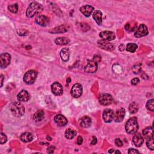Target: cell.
<instances>
[{
  "label": "cell",
  "mask_w": 154,
  "mask_h": 154,
  "mask_svg": "<svg viewBox=\"0 0 154 154\" xmlns=\"http://www.w3.org/2000/svg\"><path fill=\"white\" fill-rule=\"evenodd\" d=\"M10 110L13 115L17 117L23 116L25 112V107L19 102H15L11 104L10 105Z\"/></svg>",
  "instance_id": "1"
},
{
  "label": "cell",
  "mask_w": 154,
  "mask_h": 154,
  "mask_svg": "<svg viewBox=\"0 0 154 154\" xmlns=\"http://www.w3.org/2000/svg\"><path fill=\"white\" fill-rule=\"evenodd\" d=\"M83 142V138H82V137L81 136H78V138H77V141H76V143L78 145H81Z\"/></svg>",
  "instance_id": "37"
},
{
  "label": "cell",
  "mask_w": 154,
  "mask_h": 154,
  "mask_svg": "<svg viewBox=\"0 0 154 154\" xmlns=\"http://www.w3.org/2000/svg\"><path fill=\"white\" fill-rule=\"evenodd\" d=\"M113 149H112V150H109V153H112V152H113Z\"/></svg>",
  "instance_id": "42"
},
{
  "label": "cell",
  "mask_w": 154,
  "mask_h": 154,
  "mask_svg": "<svg viewBox=\"0 0 154 154\" xmlns=\"http://www.w3.org/2000/svg\"><path fill=\"white\" fill-rule=\"evenodd\" d=\"M138 129L137 119L136 117H133L130 119L125 124V130L128 134H135Z\"/></svg>",
  "instance_id": "3"
},
{
  "label": "cell",
  "mask_w": 154,
  "mask_h": 154,
  "mask_svg": "<svg viewBox=\"0 0 154 154\" xmlns=\"http://www.w3.org/2000/svg\"><path fill=\"white\" fill-rule=\"evenodd\" d=\"M45 113L43 110L37 111L33 116V119L36 122H40L44 119Z\"/></svg>",
  "instance_id": "26"
},
{
  "label": "cell",
  "mask_w": 154,
  "mask_h": 154,
  "mask_svg": "<svg viewBox=\"0 0 154 154\" xmlns=\"http://www.w3.org/2000/svg\"><path fill=\"white\" fill-rule=\"evenodd\" d=\"M60 55L62 60H63L64 61H68L69 59V56H70V52L69 49L68 48L62 49L60 53Z\"/></svg>",
  "instance_id": "23"
},
{
  "label": "cell",
  "mask_w": 154,
  "mask_h": 154,
  "mask_svg": "<svg viewBox=\"0 0 154 154\" xmlns=\"http://www.w3.org/2000/svg\"><path fill=\"white\" fill-rule=\"evenodd\" d=\"M1 87L3 86V81H4V76L3 75H1Z\"/></svg>",
  "instance_id": "41"
},
{
  "label": "cell",
  "mask_w": 154,
  "mask_h": 154,
  "mask_svg": "<svg viewBox=\"0 0 154 154\" xmlns=\"http://www.w3.org/2000/svg\"><path fill=\"white\" fill-rule=\"evenodd\" d=\"M131 84L132 85L135 86V85H137L138 83L140 82V80H139V78H133L131 80Z\"/></svg>",
  "instance_id": "35"
},
{
  "label": "cell",
  "mask_w": 154,
  "mask_h": 154,
  "mask_svg": "<svg viewBox=\"0 0 154 154\" xmlns=\"http://www.w3.org/2000/svg\"><path fill=\"white\" fill-rule=\"evenodd\" d=\"M54 147H53V146H51V147H50V148H48L47 149H48V152H49V153H53V152H54Z\"/></svg>",
  "instance_id": "40"
},
{
  "label": "cell",
  "mask_w": 154,
  "mask_h": 154,
  "mask_svg": "<svg viewBox=\"0 0 154 154\" xmlns=\"http://www.w3.org/2000/svg\"><path fill=\"white\" fill-rule=\"evenodd\" d=\"M103 119L106 123H110L114 118V112L112 109H107L103 112Z\"/></svg>",
  "instance_id": "11"
},
{
  "label": "cell",
  "mask_w": 154,
  "mask_h": 154,
  "mask_svg": "<svg viewBox=\"0 0 154 154\" xmlns=\"http://www.w3.org/2000/svg\"><path fill=\"white\" fill-rule=\"evenodd\" d=\"M143 135L146 139L153 137V130L152 127H147L143 131Z\"/></svg>",
  "instance_id": "24"
},
{
  "label": "cell",
  "mask_w": 154,
  "mask_h": 154,
  "mask_svg": "<svg viewBox=\"0 0 154 154\" xmlns=\"http://www.w3.org/2000/svg\"><path fill=\"white\" fill-rule=\"evenodd\" d=\"M153 138H149V139H148L147 140V142H146V145L148 146V148L152 150H153L154 149V143H153Z\"/></svg>",
  "instance_id": "32"
},
{
  "label": "cell",
  "mask_w": 154,
  "mask_h": 154,
  "mask_svg": "<svg viewBox=\"0 0 154 154\" xmlns=\"http://www.w3.org/2000/svg\"><path fill=\"white\" fill-rule=\"evenodd\" d=\"M113 97L111 95L108 94H101L99 97V102L101 105H109L113 102Z\"/></svg>",
  "instance_id": "6"
},
{
  "label": "cell",
  "mask_w": 154,
  "mask_h": 154,
  "mask_svg": "<svg viewBox=\"0 0 154 154\" xmlns=\"http://www.w3.org/2000/svg\"><path fill=\"white\" fill-rule=\"evenodd\" d=\"M100 37L103 40L105 41H112L116 38V35L114 33L110 31H104V32H101L99 34Z\"/></svg>",
  "instance_id": "10"
},
{
  "label": "cell",
  "mask_w": 154,
  "mask_h": 154,
  "mask_svg": "<svg viewBox=\"0 0 154 154\" xmlns=\"http://www.w3.org/2000/svg\"><path fill=\"white\" fill-rule=\"evenodd\" d=\"M11 56L8 53H3L0 56V66L1 68H7L10 63Z\"/></svg>",
  "instance_id": "5"
},
{
  "label": "cell",
  "mask_w": 154,
  "mask_h": 154,
  "mask_svg": "<svg viewBox=\"0 0 154 154\" xmlns=\"http://www.w3.org/2000/svg\"><path fill=\"white\" fill-rule=\"evenodd\" d=\"M55 42L57 45H65L69 43V40L66 37H57V39H55Z\"/></svg>",
  "instance_id": "27"
},
{
  "label": "cell",
  "mask_w": 154,
  "mask_h": 154,
  "mask_svg": "<svg viewBox=\"0 0 154 154\" xmlns=\"http://www.w3.org/2000/svg\"><path fill=\"white\" fill-rule=\"evenodd\" d=\"M148 35V27L145 24H141L136 30L134 36L137 38H140L145 36Z\"/></svg>",
  "instance_id": "9"
},
{
  "label": "cell",
  "mask_w": 154,
  "mask_h": 154,
  "mask_svg": "<svg viewBox=\"0 0 154 154\" xmlns=\"http://www.w3.org/2000/svg\"><path fill=\"white\" fill-rule=\"evenodd\" d=\"M115 153H120V151H118V150H116V151L115 152Z\"/></svg>",
  "instance_id": "43"
},
{
  "label": "cell",
  "mask_w": 154,
  "mask_h": 154,
  "mask_svg": "<svg viewBox=\"0 0 154 154\" xmlns=\"http://www.w3.org/2000/svg\"><path fill=\"white\" fill-rule=\"evenodd\" d=\"M93 18L96 22L99 25H101L102 24V13L99 10L95 11L93 14Z\"/></svg>",
  "instance_id": "22"
},
{
  "label": "cell",
  "mask_w": 154,
  "mask_h": 154,
  "mask_svg": "<svg viewBox=\"0 0 154 154\" xmlns=\"http://www.w3.org/2000/svg\"><path fill=\"white\" fill-rule=\"evenodd\" d=\"M137 48H138V47L136 44L133 43H130L127 45V47H126V50L128 52L134 53L137 50Z\"/></svg>",
  "instance_id": "28"
},
{
  "label": "cell",
  "mask_w": 154,
  "mask_h": 154,
  "mask_svg": "<svg viewBox=\"0 0 154 154\" xmlns=\"http://www.w3.org/2000/svg\"><path fill=\"white\" fill-rule=\"evenodd\" d=\"M83 93V87L80 84H75L71 89V95L73 98H78L80 97Z\"/></svg>",
  "instance_id": "7"
},
{
  "label": "cell",
  "mask_w": 154,
  "mask_h": 154,
  "mask_svg": "<svg viewBox=\"0 0 154 154\" xmlns=\"http://www.w3.org/2000/svg\"><path fill=\"white\" fill-rule=\"evenodd\" d=\"M76 134V131L71 128L68 129L65 131V137L67 138V139H69V140H71V139H72V138H73L75 137Z\"/></svg>",
  "instance_id": "25"
},
{
  "label": "cell",
  "mask_w": 154,
  "mask_h": 154,
  "mask_svg": "<svg viewBox=\"0 0 154 154\" xmlns=\"http://www.w3.org/2000/svg\"><path fill=\"white\" fill-rule=\"evenodd\" d=\"M153 99H150L149 100L146 105V107L147 108V109L150 112H153L154 111V105H153Z\"/></svg>",
  "instance_id": "30"
},
{
  "label": "cell",
  "mask_w": 154,
  "mask_h": 154,
  "mask_svg": "<svg viewBox=\"0 0 154 154\" xmlns=\"http://www.w3.org/2000/svg\"><path fill=\"white\" fill-rule=\"evenodd\" d=\"M80 124L82 127L84 128H89L91 124V119L89 116H85L80 120Z\"/></svg>",
  "instance_id": "19"
},
{
  "label": "cell",
  "mask_w": 154,
  "mask_h": 154,
  "mask_svg": "<svg viewBox=\"0 0 154 154\" xmlns=\"http://www.w3.org/2000/svg\"><path fill=\"white\" fill-rule=\"evenodd\" d=\"M54 121L59 127H65L68 124L67 119L62 114H57L54 117Z\"/></svg>",
  "instance_id": "14"
},
{
  "label": "cell",
  "mask_w": 154,
  "mask_h": 154,
  "mask_svg": "<svg viewBox=\"0 0 154 154\" xmlns=\"http://www.w3.org/2000/svg\"><path fill=\"white\" fill-rule=\"evenodd\" d=\"M35 21L38 25L42 27L47 26L50 22L49 18L45 16V15H42V14L38 15V16L36 17Z\"/></svg>",
  "instance_id": "13"
},
{
  "label": "cell",
  "mask_w": 154,
  "mask_h": 154,
  "mask_svg": "<svg viewBox=\"0 0 154 154\" xmlns=\"http://www.w3.org/2000/svg\"><path fill=\"white\" fill-rule=\"evenodd\" d=\"M98 70L97 62L94 60H89L85 66V71L87 73H95Z\"/></svg>",
  "instance_id": "8"
},
{
  "label": "cell",
  "mask_w": 154,
  "mask_h": 154,
  "mask_svg": "<svg viewBox=\"0 0 154 154\" xmlns=\"http://www.w3.org/2000/svg\"><path fill=\"white\" fill-rule=\"evenodd\" d=\"M98 45L101 48H102L104 50L111 51L114 49L113 45L112 43H109L108 41H105V40H99V41H98Z\"/></svg>",
  "instance_id": "18"
},
{
  "label": "cell",
  "mask_w": 154,
  "mask_h": 154,
  "mask_svg": "<svg viewBox=\"0 0 154 154\" xmlns=\"http://www.w3.org/2000/svg\"><path fill=\"white\" fill-rule=\"evenodd\" d=\"M7 137L6 135L3 134V132H1V140H0V143H1V145L6 143L7 142Z\"/></svg>",
  "instance_id": "34"
},
{
  "label": "cell",
  "mask_w": 154,
  "mask_h": 154,
  "mask_svg": "<svg viewBox=\"0 0 154 154\" xmlns=\"http://www.w3.org/2000/svg\"><path fill=\"white\" fill-rule=\"evenodd\" d=\"M115 143L118 147H120L123 145L122 142L119 139V138H116V139L115 140Z\"/></svg>",
  "instance_id": "36"
},
{
  "label": "cell",
  "mask_w": 154,
  "mask_h": 154,
  "mask_svg": "<svg viewBox=\"0 0 154 154\" xmlns=\"http://www.w3.org/2000/svg\"><path fill=\"white\" fill-rule=\"evenodd\" d=\"M125 29L128 31V32H132V31L134 30V28H136V24H131L130 23L127 24V25H125Z\"/></svg>",
  "instance_id": "33"
},
{
  "label": "cell",
  "mask_w": 154,
  "mask_h": 154,
  "mask_svg": "<svg viewBox=\"0 0 154 154\" xmlns=\"http://www.w3.org/2000/svg\"><path fill=\"white\" fill-rule=\"evenodd\" d=\"M132 142L135 146L140 147L143 143L144 138L140 133H137L133 137Z\"/></svg>",
  "instance_id": "16"
},
{
  "label": "cell",
  "mask_w": 154,
  "mask_h": 154,
  "mask_svg": "<svg viewBox=\"0 0 154 154\" xmlns=\"http://www.w3.org/2000/svg\"><path fill=\"white\" fill-rule=\"evenodd\" d=\"M51 90L53 93L56 96H61L63 94V87L59 83L55 82L51 86Z\"/></svg>",
  "instance_id": "12"
},
{
  "label": "cell",
  "mask_w": 154,
  "mask_h": 154,
  "mask_svg": "<svg viewBox=\"0 0 154 154\" xmlns=\"http://www.w3.org/2000/svg\"><path fill=\"white\" fill-rule=\"evenodd\" d=\"M17 98L19 102H27L29 99V94L26 90H23L18 94Z\"/></svg>",
  "instance_id": "21"
},
{
  "label": "cell",
  "mask_w": 154,
  "mask_h": 154,
  "mask_svg": "<svg viewBox=\"0 0 154 154\" xmlns=\"http://www.w3.org/2000/svg\"><path fill=\"white\" fill-rule=\"evenodd\" d=\"M128 109L131 114H134L137 112L138 110V106L135 102H132L130 105Z\"/></svg>",
  "instance_id": "29"
},
{
  "label": "cell",
  "mask_w": 154,
  "mask_h": 154,
  "mask_svg": "<svg viewBox=\"0 0 154 154\" xmlns=\"http://www.w3.org/2000/svg\"><path fill=\"white\" fill-rule=\"evenodd\" d=\"M43 10V6L36 2H33L28 7L26 14L28 18H33L35 15L40 13Z\"/></svg>",
  "instance_id": "2"
},
{
  "label": "cell",
  "mask_w": 154,
  "mask_h": 154,
  "mask_svg": "<svg viewBox=\"0 0 154 154\" xmlns=\"http://www.w3.org/2000/svg\"><path fill=\"white\" fill-rule=\"evenodd\" d=\"M97 143V138L96 137H93V139H92L91 142V145H96Z\"/></svg>",
  "instance_id": "39"
},
{
  "label": "cell",
  "mask_w": 154,
  "mask_h": 154,
  "mask_svg": "<svg viewBox=\"0 0 154 154\" xmlns=\"http://www.w3.org/2000/svg\"><path fill=\"white\" fill-rule=\"evenodd\" d=\"M128 153H140V152L138 151L136 149H130L129 150H128Z\"/></svg>",
  "instance_id": "38"
},
{
  "label": "cell",
  "mask_w": 154,
  "mask_h": 154,
  "mask_svg": "<svg viewBox=\"0 0 154 154\" xmlns=\"http://www.w3.org/2000/svg\"><path fill=\"white\" fill-rule=\"evenodd\" d=\"M125 115V110L124 109L117 110L114 114V120L116 122H120L124 119Z\"/></svg>",
  "instance_id": "15"
},
{
  "label": "cell",
  "mask_w": 154,
  "mask_h": 154,
  "mask_svg": "<svg viewBox=\"0 0 154 154\" xmlns=\"http://www.w3.org/2000/svg\"><path fill=\"white\" fill-rule=\"evenodd\" d=\"M8 9L10 12H11L13 13H17L18 10V6L17 4L9 5L8 6Z\"/></svg>",
  "instance_id": "31"
},
{
  "label": "cell",
  "mask_w": 154,
  "mask_h": 154,
  "mask_svg": "<svg viewBox=\"0 0 154 154\" xmlns=\"http://www.w3.org/2000/svg\"><path fill=\"white\" fill-rule=\"evenodd\" d=\"M80 12L84 15L86 17H89L91 14L92 12L94 10V7H92L91 6L89 5H86L84 6H82L80 9Z\"/></svg>",
  "instance_id": "17"
},
{
  "label": "cell",
  "mask_w": 154,
  "mask_h": 154,
  "mask_svg": "<svg viewBox=\"0 0 154 154\" xmlns=\"http://www.w3.org/2000/svg\"><path fill=\"white\" fill-rule=\"evenodd\" d=\"M20 138L22 142H23L24 143H28L33 140V135L32 133L24 132L21 135Z\"/></svg>",
  "instance_id": "20"
},
{
  "label": "cell",
  "mask_w": 154,
  "mask_h": 154,
  "mask_svg": "<svg viewBox=\"0 0 154 154\" xmlns=\"http://www.w3.org/2000/svg\"><path fill=\"white\" fill-rule=\"evenodd\" d=\"M37 73L36 71L33 70H30L27 72L24 75V81L27 84H33L37 78Z\"/></svg>",
  "instance_id": "4"
}]
</instances>
